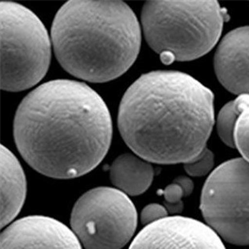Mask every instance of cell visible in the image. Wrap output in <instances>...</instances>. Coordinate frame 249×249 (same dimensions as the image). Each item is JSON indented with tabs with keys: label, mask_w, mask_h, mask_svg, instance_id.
<instances>
[{
	"label": "cell",
	"mask_w": 249,
	"mask_h": 249,
	"mask_svg": "<svg viewBox=\"0 0 249 249\" xmlns=\"http://www.w3.org/2000/svg\"><path fill=\"white\" fill-rule=\"evenodd\" d=\"M112 184L127 196L142 195L150 188L154 170L150 162L132 154H124L114 160L110 169Z\"/></svg>",
	"instance_id": "12"
},
{
	"label": "cell",
	"mask_w": 249,
	"mask_h": 249,
	"mask_svg": "<svg viewBox=\"0 0 249 249\" xmlns=\"http://www.w3.org/2000/svg\"><path fill=\"white\" fill-rule=\"evenodd\" d=\"M1 249H82L76 234L60 221L28 216L6 226Z\"/></svg>",
	"instance_id": "9"
},
{
	"label": "cell",
	"mask_w": 249,
	"mask_h": 249,
	"mask_svg": "<svg viewBox=\"0 0 249 249\" xmlns=\"http://www.w3.org/2000/svg\"><path fill=\"white\" fill-rule=\"evenodd\" d=\"M235 147L249 162V106L240 114L234 130Z\"/></svg>",
	"instance_id": "14"
},
{
	"label": "cell",
	"mask_w": 249,
	"mask_h": 249,
	"mask_svg": "<svg viewBox=\"0 0 249 249\" xmlns=\"http://www.w3.org/2000/svg\"><path fill=\"white\" fill-rule=\"evenodd\" d=\"M27 181L23 168L11 151L1 145V227L13 223L23 208Z\"/></svg>",
	"instance_id": "11"
},
{
	"label": "cell",
	"mask_w": 249,
	"mask_h": 249,
	"mask_svg": "<svg viewBox=\"0 0 249 249\" xmlns=\"http://www.w3.org/2000/svg\"><path fill=\"white\" fill-rule=\"evenodd\" d=\"M71 227L86 249H121L136 232L137 212L124 193L98 187L75 203Z\"/></svg>",
	"instance_id": "6"
},
{
	"label": "cell",
	"mask_w": 249,
	"mask_h": 249,
	"mask_svg": "<svg viewBox=\"0 0 249 249\" xmlns=\"http://www.w3.org/2000/svg\"><path fill=\"white\" fill-rule=\"evenodd\" d=\"M52 40L60 65L68 73L103 83L121 77L133 65L142 32L124 2L71 0L54 18Z\"/></svg>",
	"instance_id": "3"
},
{
	"label": "cell",
	"mask_w": 249,
	"mask_h": 249,
	"mask_svg": "<svg viewBox=\"0 0 249 249\" xmlns=\"http://www.w3.org/2000/svg\"><path fill=\"white\" fill-rule=\"evenodd\" d=\"M216 76L222 86L236 95H249V26L233 29L219 43Z\"/></svg>",
	"instance_id": "10"
},
{
	"label": "cell",
	"mask_w": 249,
	"mask_h": 249,
	"mask_svg": "<svg viewBox=\"0 0 249 249\" xmlns=\"http://www.w3.org/2000/svg\"><path fill=\"white\" fill-rule=\"evenodd\" d=\"M1 88L21 91L43 79L51 61L48 31L19 3L1 2Z\"/></svg>",
	"instance_id": "5"
},
{
	"label": "cell",
	"mask_w": 249,
	"mask_h": 249,
	"mask_svg": "<svg viewBox=\"0 0 249 249\" xmlns=\"http://www.w3.org/2000/svg\"><path fill=\"white\" fill-rule=\"evenodd\" d=\"M214 124L213 94L177 71L142 75L122 97L118 127L134 153L156 164H186L206 148Z\"/></svg>",
	"instance_id": "2"
},
{
	"label": "cell",
	"mask_w": 249,
	"mask_h": 249,
	"mask_svg": "<svg viewBox=\"0 0 249 249\" xmlns=\"http://www.w3.org/2000/svg\"><path fill=\"white\" fill-rule=\"evenodd\" d=\"M14 136L20 155L33 169L50 178H73L105 158L112 122L105 102L89 86L54 80L20 103Z\"/></svg>",
	"instance_id": "1"
},
{
	"label": "cell",
	"mask_w": 249,
	"mask_h": 249,
	"mask_svg": "<svg viewBox=\"0 0 249 249\" xmlns=\"http://www.w3.org/2000/svg\"><path fill=\"white\" fill-rule=\"evenodd\" d=\"M164 198V206L168 212L172 214L179 213L183 211L184 203L183 198L186 197L184 191L176 182L168 185L163 192Z\"/></svg>",
	"instance_id": "16"
},
{
	"label": "cell",
	"mask_w": 249,
	"mask_h": 249,
	"mask_svg": "<svg viewBox=\"0 0 249 249\" xmlns=\"http://www.w3.org/2000/svg\"><path fill=\"white\" fill-rule=\"evenodd\" d=\"M129 249H226L208 224L183 216H168L144 227Z\"/></svg>",
	"instance_id": "8"
},
{
	"label": "cell",
	"mask_w": 249,
	"mask_h": 249,
	"mask_svg": "<svg viewBox=\"0 0 249 249\" xmlns=\"http://www.w3.org/2000/svg\"><path fill=\"white\" fill-rule=\"evenodd\" d=\"M229 18L217 1H147L142 12L144 38L165 63L208 53Z\"/></svg>",
	"instance_id": "4"
},
{
	"label": "cell",
	"mask_w": 249,
	"mask_h": 249,
	"mask_svg": "<svg viewBox=\"0 0 249 249\" xmlns=\"http://www.w3.org/2000/svg\"><path fill=\"white\" fill-rule=\"evenodd\" d=\"M245 105L240 98L228 102L221 109L217 118V130L218 136L224 144L235 148L234 130L236 123L240 114L245 110Z\"/></svg>",
	"instance_id": "13"
},
{
	"label": "cell",
	"mask_w": 249,
	"mask_h": 249,
	"mask_svg": "<svg viewBox=\"0 0 249 249\" xmlns=\"http://www.w3.org/2000/svg\"><path fill=\"white\" fill-rule=\"evenodd\" d=\"M167 210L161 204H150L144 207L141 214V220L145 226L168 217Z\"/></svg>",
	"instance_id": "17"
},
{
	"label": "cell",
	"mask_w": 249,
	"mask_h": 249,
	"mask_svg": "<svg viewBox=\"0 0 249 249\" xmlns=\"http://www.w3.org/2000/svg\"><path fill=\"white\" fill-rule=\"evenodd\" d=\"M200 210L220 238L249 245V162L233 159L213 170L203 188Z\"/></svg>",
	"instance_id": "7"
},
{
	"label": "cell",
	"mask_w": 249,
	"mask_h": 249,
	"mask_svg": "<svg viewBox=\"0 0 249 249\" xmlns=\"http://www.w3.org/2000/svg\"><path fill=\"white\" fill-rule=\"evenodd\" d=\"M214 156L211 150L205 148L201 153L191 161L184 164V170L189 176L200 177L207 175L212 170Z\"/></svg>",
	"instance_id": "15"
},
{
	"label": "cell",
	"mask_w": 249,
	"mask_h": 249,
	"mask_svg": "<svg viewBox=\"0 0 249 249\" xmlns=\"http://www.w3.org/2000/svg\"><path fill=\"white\" fill-rule=\"evenodd\" d=\"M177 184L181 186L182 189L184 191L185 196H190L192 194L194 190V183L189 177L187 176H178L174 180Z\"/></svg>",
	"instance_id": "18"
}]
</instances>
